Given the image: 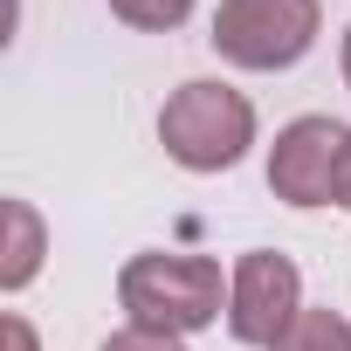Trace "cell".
Returning <instances> with one entry per match:
<instances>
[{"instance_id":"30bf717a","label":"cell","mask_w":351,"mask_h":351,"mask_svg":"<svg viewBox=\"0 0 351 351\" xmlns=\"http://www.w3.org/2000/svg\"><path fill=\"white\" fill-rule=\"evenodd\" d=\"M0 337H8V351H42L35 330H28V317H0Z\"/></svg>"},{"instance_id":"ba28073f","label":"cell","mask_w":351,"mask_h":351,"mask_svg":"<svg viewBox=\"0 0 351 351\" xmlns=\"http://www.w3.org/2000/svg\"><path fill=\"white\" fill-rule=\"evenodd\" d=\"M110 14L138 35H165V28H180L193 14V0H110Z\"/></svg>"},{"instance_id":"8992f818","label":"cell","mask_w":351,"mask_h":351,"mask_svg":"<svg viewBox=\"0 0 351 351\" xmlns=\"http://www.w3.org/2000/svg\"><path fill=\"white\" fill-rule=\"evenodd\" d=\"M8 221V248H0V289H28L42 276V255H49V234H42V214L28 200H8L0 207Z\"/></svg>"},{"instance_id":"8fae6325","label":"cell","mask_w":351,"mask_h":351,"mask_svg":"<svg viewBox=\"0 0 351 351\" xmlns=\"http://www.w3.org/2000/svg\"><path fill=\"white\" fill-rule=\"evenodd\" d=\"M337 207H351V138H344V165H337Z\"/></svg>"},{"instance_id":"3957f363","label":"cell","mask_w":351,"mask_h":351,"mask_svg":"<svg viewBox=\"0 0 351 351\" xmlns=\"http://www.w3.org/2000/svg\"><path fill=\"white\" fill-rule=\"evenodd\" d=\"M317 28H324L317 0H221L207 42L234 69H289L317 49Z\"/></svg>"},{"instance_id":"7c38bea8","label":"cell","mask_w":351,"mask_h":351,"mask_svg":"<svg viewBox=\"0 0 351 351\" xmlns=\"http://www.w3.org/2000/svg\"><path fill=\"white\" fill-rule=\"evenodd\" d=\"M344 83H351V28H344Z\"/></svg>"},{"instance_id":"9c48e42d","label":"cell","mask_w":351,"mask_h":351,"mask_svg":"<svg viewBox=\"0 0 351 351\" xmlns=\"http://www.w3.org/2000/svg\"><path fill=\"white\" fill-rule=\"evenodd\" d=\"M97 351H186L180 337H158V330H138V324H124V330H110Z\"/></svg>"},{"instance_id":"52a82bcc","label":"cell","mask_w":351,"mask_h":351,"mask_svg":"<svg viewBox=\"0 0 351 351\" xmlns=\"http://www.w3.org/2000/svg\"><path fill=\"white\" fill-rule=\"evenodd\" d=\"M276 351H351V324H344L337 310H310V303H303V317L282 330Z\"/></svg>"},{"instance_id":"277c9868","label":"cell","mask_w":351,"mask_h":351,"mask_svg":"<svg viewBox=\"0 0 351 351\" xmlns=\"http://www.w3.org/2000/svg\"><path fill=\"white\" fill-rule=\"evenodd\" d=\"M296 317H303V276H296V262L276 255V248H248L234 262V289H228V330H234V344L276 351Z\"/></svg>"},{"instance_id":"6da1fadb","label":"cell","mask_w":351,"mask_h":351,"mask_svg":"<svg viewBox=\"0 0 351 351\" xmlns=\"http://www.w3.org/2000/svg\"><path fill=\"white\" fill-rule=\"evenodd\" d=\"M234 276H221L214 255H131L117 269V303L138 330L158 337H193L207 324H221Z\"/></svg>"},{"instance_id":"7a4b0ae2","label":"cell","mask_w":351,"mask_h":351,"mask_svg":"<svg viewBox=\"0 0 351 351\" xmlns=\"http://www.w3.org/2000/svg\"><path fill=\"white\" fill-rule=\"evenodd\" d=\"M158 145H165L172 165H186V172H228L255 145V104L241 90H228V83L193 76V83H180V90L165 97Z\"/></svg>"},{"instance_id":"5b68a950","label":"cell","mask_w":351,"mask_h":351,"mask_svg":"<svg viewBox=\"0 0 351 351\" xmlns=\"http://www.w3.org/2000/svg\"><path fill=\"white\" fill-rule=\"evenodd\" d=\"M344 124L337 117H296L269 145V193L289 207H330L337 200V165H344Z\"/></svg>"}]
</instances>
